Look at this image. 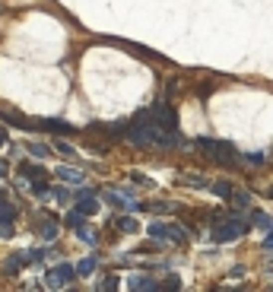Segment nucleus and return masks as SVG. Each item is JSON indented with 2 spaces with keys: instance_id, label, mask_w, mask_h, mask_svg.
Wrapping results in <instances>:
<instances>
[{
  "instance_id": "obj_1",
  "label": "nucleus",
  "mask_w": 273,
  "mask_h": 292,
  "mask_svg": "<svg viewBox=\"0 0 273 292\" xmlns=\"http://www.w3.org/2000/svg\"><path fill=\"white\" fill-rule=\"evenodd\" d=\"M194 146H197V149H200L207 159L219 162V165H235V162L242 159V152H235V146H232V143H226V140H210V137H197V140H194Z\"/></svg>"
},
{
  "instance_id": "obj_2",
  "label": "nucleus",
  "mask_w": 273,
  "mask_h": 292,
  "mask_svg": "<svg viewBox=\"0 0 273 292\" xmlns=\"http://www.w3.org/2000/svg\"><path fill=\"white\" fill-rule=\"evenodd\" d=\"M248 229H251V222L248 219H242V216H229L223 222H216L213 226V242H235V238H242V235H248Z\"/></svg>"
},
{
  "instance_id": "obj_3",
  "label": "nucleus",
  "mask_w": 273,
  "mask_h": 292,
  "mask_svg": "<svg viewBox=\"0 0 273 292\" xmlns=\"http://www.w3.org/2000/svg\"><path fill=\"white\" fill-rule=\"evenodd\" d=\"M146 232L156 238V242H175V245H184L187 242V235L181 232L178 222H149Z\"/></svg>"
},
{
  "instance_id": "obj_4",
  "label": "nucleus",
  "mask_w": 273,
  "mask_h": 292,
  "mask_svg": "<svg viewBox=\"0 0 273 292\" xmlns=\"http://www.w3.org/2000/svg\"><path fill=\"white\" fill-rule=\"evenodd\" d=\"M76 277H80V273H76L73 264H57L54 270H48V273H45V283H48L51 289H57V286H70Z\"/></svg>"
},
{
  "instance_id": "obj_5",
  "label": "nucleus",
  "mask_w": 273,
  "mask_h": 292,
  "mask_svg": "<svg viewBox=\"0 0 273 292\" xmlns=\"http://www.w3.org/2000/svg\"><path fill=\"white\" fill-rule=\"evenodd\" d=\"M35 131L54 134V137H67V134H76V127L67 124V121H54V118H41V121H35Z\"/></svg>"
},
{
  "instance_id": "obj_6",
  "label": "nucleus",
  "mask_w": 273,
  "mask_h": 292,
  "mask_svg": "<svg viewBox=\"0 0 273 292\" xmlns=\"http://www.w3.org/2000/svg\"><path fill=\"white\" fill-rule=\"evenodd\" d=\"M54 175L61 178V181H67V184H83V178H86L80 168H70V165H61V168L54 171Z\"/></svg>"
},
{
  "instance_id": "obj_7",
  "label": "nucleus",
  "mask_w": 273,
  "mask_h": 292,
  "mask_svg": "<svg viewBox=\"0 0 273 292\" xmlns=\"http://www.w3.org/2000/svg\"><path fill=\"white\" fill-rule=\"evenodd\" d=\"M57 229H61V226H57V219H51V216L38 222V235L45 238V242H54V238H57Z\"/></svg>"
},
{
  "instance_id": "obj_8",
  "label": "nucleus",
  "mask_w": 273,
  "mask_h": 292,
  "mask_svg": "<svg viewBox=\"0 0 273 292\" xmlns=\"http://www.w3.org/2000/svg\"><path fill=\"white\" fill-rule=\"evenodd\" d=\"M115 229H118V232H124V235H134V232L140 229V226H136V219L131 216V213H127V216H118V219H115Z\"/></svg>"
},
{
  "instance_id": "obj_9",
  "label": "nucleus",
  "mask_w": 273,
  "mask_h": 292,
  "mask_svg": "<svg viewBox=\"0 0 273 292\" xmlns=\"http://www.w3.org/2000/svg\"><path fill=\"white\" fill-rule=\"evenodd\" d=\"M127 286H131V289H159V283L152 277H146V273H140V277H134Z\"/></svg>"
},
{
  "instance_id": "obj_10",
  "label": "nucleus",
  "mask_w": 273,
  "mask_h": 292,
  "mask_svg": "<svg viewBox=\"0 0 273 292\" xmlns=\"http://www.w3.org/2000/svg\"><path fill=\"white\" fill-rule=\"evenodd\" d=\"M64 222H67V226H70V229L76 232V229H80V226H86V213H80V210L73 207L70 213H67V219H64Z\"/></svg>"
},
{
  "instance_id": "obj_11",
  "label": "nucleus",
  "mask_w": 273,
  "mask_h": 292,
  "mask_svg": "<svg viewBox=\"0 0 273 292\" xmlns=\"http://www.w3.org/2000/svg\"><path fill=\"white\" fill-rule=\"evenodd\" d=\"M210 191L216 197H223V200H232V184H229V181H213Z\"/></svg>"
},
{
  "instance_id": "obj_12",
  "label": "nucleus",
  "mask_w": 273,
  "mask_h": 292,
  "mask_svg": "<svg viewBox=\"0 0 273 292\" xmlns=\"http://www.w3.org/2000/svg\"><path fill=\"white\" fill-rule=\"evenodd\" d=\"M73 207H76V210H80V213H86V216H92V213H96V210H99V203H96V200H92V197H80V200H76V203H73Z\"/></svg>"
},
{
  "instance_id": "obj_13",
  "label": "nucleus",
  "mask_w": 273,
  "mask_h": 292,
  "mask_svg": "<svg viewBox=\"0 0 273 292\" xmlns=\"http://www.w3.org/2000/svg\"><path fill=\"white\" fill-rule=\"evenodd\" d=\"M16 219V207L6 203V197H0V222H13Z\"/></svg>"
},
{
  "instance_id": "obj_14",
  "label": "nucleus",
  "mask_w": 273,
  "mask_h": 292,
  "mask_svg": "<svg viewBox=\"0 0 273 292\" xmlns=\"http://www.w3.org/2000/svg\"><path fill=\"white\" fill-rule=\"evenodd\" d=\"M0 118H3L6 124H13V127H29V121H25L22 115H16V111H0Z\"/></svg>"
},
{
  "instance_id": "obj_15",
  "label": "nucleus",
  "mask_w": 273,
  "mask_h": 292,
  "mask_svg": "<svg viewBox=\"0 0 273 292\" xmlns=\"http://www.w3.org/2000/svg\"><path fill=\"white\" fill-rule=\"evenodd\" d=\"M232 203L238 210H248L251 207V194L248 191H232Z\"/></svg>"
},
{
  "instance_id": "obj_16",
  "label": "nucleus",
  "mask_w": 273,
  "mask_h": 292,
  "mask_svg": "<svg viewBox=\"0 0 273 292\" xmlns=\"http://www.w3.org/2000/svg\"><path fill=\"white\" fill-rule=\"evenodd\" d=\"M251 222H254V226H261L264 232H273V219L264 216V213H251Z\"/></svg>"
},
{
  "instance_id": "obj_17",
  "label": "nucleus",
  "mask_w": 273,
  "mask_h": 292,
  "mask_svg": "<svg viewBox=\"0 0 273 292\" xmlns=\"http://www.w3.org/2000/svg\"><path fill=\"white\" fill-rule=\"evenodd\" d=\"M25 149H29V152H32V156H35V159H45L48 152H51V146H48V143H29V146H25Z\"/></svg>"
},
{
  "instance_id": "obj_18",
  "label": "nucleus",
  "mask_w": 273,
  "mask_h": 292,
  "mask_svg": "<svg viewBox=\"0 0 273 292\" xmlns=\"http://www.w3.org/2000/svg\"><path fill=\"white\" fill-rule=\"evenodd\" d=\"M96 261H99V257H96V254H92V257H86V261H83V264H80V267H76V273H80V277H89V273H92V270H96Z\"/></svg>"
},
{
  "instance_id": "obj_19",
  "label": "nucleus",
  "mask_w": 273,
  "mask_h": 292,
  "mask_svg": "<svg viewBox=\"0 0 273 292\" xmlns=\"http://www.w3.org/2000/svg\"><path fill=\"white\" fill-rule=\"evenodd\" d=\"M54 149H57V152H61V156H64V159H70V156H73V152H76V149H73V146H70V143H67V140H61V137H57V140H54Z\"/></svg>"
},
{
  "instance_id": "obj_20",
  "label": "nucleus",
  "mask_w": 273,
  "mask_h": 292,
  "mask_svg": "<svg viewBox=\"0 0 273 292\" xmlns=\"http://www.w3.org/2000/svg\"><path fill=\"white\" fill-rule=\"evenodd\" d=\"M76 238H83V242H89V245H99V235H96V232H89L86 226L76 229Z\"/></svg>"
},
{
  "instance_id": "obj_21",
  "label": "nucleus",
  "mask_w": 273,
  "mask_h": 292,
  "mask_svg": "<svg viewBox=\"0 0 273 292\" xmlns=\"http://www.w3.org/2000/svg\"><path fill=\"white\" fill-rule=\"evenodd\" d=\"M242 159L248 162V165H264V162H267V152H245Z\"/></svg>"
},
{
  "instance_id": "obj_22",
  "label": "nucleus",
  "mask_w": 273,
  "mask_h": 292,
  "mask_svg": "<svg viewBox=\"0 0 273 292\" xmlns=\"http://www.w3.org/2000/svg\"><path fill=\"white\" fill-rule=\"evenodd\" d=\"M143 210H152V213H159V216L172 213V207H168V203H162V200H156V203H143Z\"/></svg>"
},
{
  "instance_id": "obj_23",
  "label": "nucleus",
  "mask_w": 273,
  "mask_h": 292,
  "mask_svg": "<svg viewBox=\"0 0 273 292\" xmlns=\"http://www.w3.org/2000/svg\"><path fill=\"white\" fill-rule=\"evenodd\" d=\"M184 181L191 184V187H210V184H213V181H207L203 175H184Z\"/></svg>"
},
{
  "instance_id": "obj_24",
  "label": "nucleus",
  "mask_w": 273,
  "mask_h": 292,
  "mask_svg": "<svg viewBox=\"0 0 273 292\" xmlns=\"http://www.w3.org/2000/svg\"><path fill=\"white\" fill-rule=\"evenodd\" d=\"M159 289H181V280L178 277H165V283H159Z\"/></svg>"
},
{
  "instance_id": "obj_25",
  "label": "nucleus",
  "mask_w": 273,
  "mask_h": 292,
  "mask_svg": "<svg viewBox=\"0 0 273 292\" xmlns=\"http://www.w3.org/2000/svg\"><path fill=\"white\" fill-rule=\"evenodd\" d=\"M13 235H16L13 222H0V238H13Z\"/></svg>"
},
{
  "instance_id": "obj_26",
  "label": "nucleus",
  "mask_w": 273,
  "mask_h": 292,
  "mask_svg": "<svg viewBox=\"0 0 273 292\" xmlns=\"http://www.w3.org/2000/svg\"><path fill=\"white\" fill-rule=\"evenodd\" d=\"M99 289H108V292H112V289H118V277H105V280L99 283Z\"/></svg>"
},
{
  "instance_id": "obj_27",
  "label": "nucleus",
  "mask_w": 273,
  "mask_h": 292,
  "mask_svg": "<svg viewBox=\"0 0 273 292\" xmlns=\"http://www.w3.org/2000/svg\"><path fill=\"white\" fill-rule=\"evenodd\" d=\"M51 194H54V197H57V200H64V203H67V200H70V194H67V191H64V187H51Z\"/></svg>"
},
{
  "instance_id": "obj_28",
  "label": "nucleus",
  "mask_w": 273,
  "mask_h": 292,
  "mask_svg": "<svg viewBox=\"0 0 273 292\" xmlns=\"http://www.w3.org/2000/svg\"><path fill=\"white\" fill-rule=\"evenodd\" d=\"M131 178H134V184H152L146 175H140V171H131Z\"/></svg>"
},
{
  "instance_id": "obj_29",
  "label": "nucleus",
  "mask_w": 273,
  "mask_h": 292,
  "mask_svg": "<svg viewBox=\"0 0 273 292\" xmlns=\"http://www.w3.org/2000/svg\"><path fill=\"white\" fill-rule=\"evenodd\" d=\"M96 191H92V187H80V191H76V200H80V197H92Z\"/></svg>"
},
{
  "instance_id": "obj_30",
  "label": "nucleus",
  "mask_w": 273,
  "mask_h": 292,
  "mask_svg": "<svg viewBox=\"0 0 273 292\" xmlns=\"http://www.w3.org/2000/svg\"><path fill=\"white\" fill-rule=\"evenodd\" d=\"M10 143V137H6V127H0V146H6Z\"/></svg>"
},
{
  "instance_id": "obj_31",
  "label": "nucleus",
  "mask_w": 273,
  "mask_h": 292,
  "mask_svg": "<svg viewBox=\"0 0 273 292\" xmlns=\"http://www.w3.org/2000/svg\"><path fill=\"white\" fill-rule=\"evenodd\" d=\"M6 171H10V165H6V162H3V159H0V178H3V175H6Z\"/></svg>"
},
{
  "instance_id": "obj_32",
  "label": "nucleus",
  "mask_w": 273,
  "mask_h": 292,
  "mask_svg": "<svg viewBox=\"0 0 273 292\" xmlns=\"http://www.w3.org/2000/svg\"><path fill=\"white\" fill-rule=\"evenodd\" d=\"M264 245H267V248H273V232H267V238H264Z\"/></svg>"
}]
</instances>
